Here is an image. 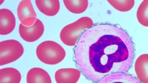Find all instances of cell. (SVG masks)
Segmentation results:
<instances>
[{
  "instance_id": "obj_3",
  "label": "cell",
  "mask_w": 148,
  "mask_h": 83,
  "mask_svg": "<svg viewBox=\"0 0 148 83\" xmlns=\"http://www.w3.org/2000/svg\"><path fill=\"white\" fill-rule=\"evenodd\" d=\"M36 53L41 61L49 65L60 63L66 55L64 49L60 45L50 40L45 41L40 44L36 48Z\"/></svg>"
},
{
  "instance_id": "obj_12",
  "label": "cell",
  "mask_w": 148,
  "mask_h": 83,
  "mask_svg": "<svg viewBox=\"0 0 148 83\" xmlns=\"http://www.w3.org/2000/svg\"><path fill=\"white\" fill-rule=\"evenodd\" d=\"M17 14L21 22L25 19L36 17L32 2L29 0H23L20 2L17 8Z\"/></svg>"
},
{
  "instance_id": "obj_15",
  "label": "cell",
  "mask_w": 148,
  "mask_h": 83,
  "mask_svg": "<svg viewBox=\"0 0 148 83\" xmlns=\"http://www.w3.org/2000/svg\"><path fill=\"white\" fill-rule=\"evenodd\" d=\"M136 17L141 24L148 27V0H143L139 5L137 11Z\"/></svg>"
},
{
  "instance_id": "obj_17",
  "label": "cell",
  "mask_w": 148,
  "mask_h": 83,
  "mask_svg": "<svg viewBox=\"0 0 148 83\" xmlns=\"http://www.w3.org/2000/svg\"><path fill=\"white\" fill-rule=\"evenodd\" d=\"M37 19L35 17H31L26 18L23 20L21 22V24L25 27H30L34 24Z\"/></svg>"
},
{
  "instance_id": "obj_13",
  "label": "cell",
  "mask_w": 148,
  "mask_h": 83,
  "mask_svg": "<svg viewBox=\"0 0 148 83\" xmlns=\"http://www.w3.org/2000/svg\"><path fill=\"white\" fill-rule=\"evenodd\" d=\"M21 75L16 69L7 67L0 70V83H19Z\"/></svg>"
},
{
  "instance_id": "obj_7",
  "label": "cell",
  "mask_w": 148,
  "mask_h": 83,
  "mask_svg": "<svg viewBox=\"0 0 148 83\" xmlns=\"http://www.w3.org/2000/svg\"><path fill=\"white\" fill-rule=\"evenodd\" d=\"M16 25L15 16L12 12L7 9L0 10V34L6 35L14 29Z\"/></svg>"
},
{
  "instance_id": "obj_4",
  "label": "cell",
  "mask_w": 148,
  "mask_h": 83,
  "mask_svg": "<svg viewBox=\"0 0 148 83\" xmlns=\"http://www.w3.org/2000/svg\"><path fill=\"white\" fill-rule=\"evenodd\" d=\"M24 52L21 44L14 39H9L0 43V65L12 62L20 58Z\"/></svg>"
},
{
  "instance_id": "obj_11",
  "label": "cell",
  "mask_w": 148,
  "mask_h": 83,
  "mask_svg": "<svg viewBox=\"0 0 148 83\" xmlns=\"http://www.w3.org/2000/svg\"><path fill=\"white\" fill-rule=\"evenodd\" d=\"M36 5L42 13L49 16L56 15L60 9L59 0H44L35 1Z\"/></svg>"
},
{
  "instance_id": "obj_1",
  "label": "cell",
  "mask_w": 148,
  "mask_h": 83,
  "mask_svg": "<svg viewBox=\"0 0 148 83\" xmlns=\"http://www.w3.org/2000/svg\"><path fill=\"white\" fill-rule=\"evenodd\" d=\"M134 54L133 43L127 33L108 24L95 25L86 30L75 50V61L81 71L97 82L108 75L127 71Z\"/></svg>"
},
{
  "instance_id": "obj_8",
  "label": "cell",
  "mask_w": 148,
  "mask_h": 83,
  "mask_svg": "<svg viewBox=\"0 0 148 83\" xmlns=\"http://www.w3.org/2000/svg\"><path fill=\"white\" fill-rule=\"evenodd\" d=\"M134 68L139 81L141 83H148V54H142L137 58Z\"/></svg>"
},
{
  "instance_id": "obj_5",
  "label": "cell",
  "mask_w": 148,
  "mask_h": 83,
  "mask_svg": "<svg viewBox=\"0 0 148 83\" xmlns=\"http://www.w3.org/2000/svg\"><path fill=\"white\" fill-rule=\"evenodd\" d=\"M19 33L21 38L28 42H32L38 39L43 34L44 27L42 22L37 19L34 24L30 27H26L21 23L19 26Z\"/></svg>"
},
{
  "instance_id": "obj_9",
  "label": "cell",
  "mask_w": 148,
  "mask_h": 83,
  "mask_svg": "<svg viewBox=\"0 0 148 83\" xmlns=\"http://www.w3.org/2000/svg\"><path fill=\"white\" fill-rule=\"evenodd\" d=\"M27 83H52L48 73L39 67H34L28 72L26 76Z\"/></svg>"
},
{
  "instance_id": "obj_14",
  "label": "cell",
  "mask_w": 148,
  "mask_h": 83,
  "mask_svg": "<svg viewBox=\"0 0 148 83\" xmlns=\"http://www.w3.org/2000/svg\"><path fill=\"white\" fill-rule=\"evenodd\" d=\"M63 3L66 8L75 14H81L87 9L88 5V0H64Z\"/></svg>"
},
{
  "instance_id": "obj_18",
  "label": "cell",
  "mask_w": 148,
  "mask_h": 83,
  "mask_svg": "<svg viewBox=\"0 0 148 83\" xmlns=\"http://www.w3.org/2000/svg\"><path fill=\"white\" fill-rule=\"evenodd\" d=\"M4 1L3 0H0V4H1V3H3V2Z\"/></svg>"
},
{
  "instance_id": "obj_16",
  "label": "cell",
  "mask_w": 148,
  "mask_h": 83,
  "mask_svg": "<svg viewBox=\"0 0 148 83\" xmlns=\"http://www.w3.org/2000/svg\"><path fill=\"white\" fill-rule=\"evenodd\" d=\"M107 1L115 9L121 12L130 10L135 4V1L132 0H110Z\"/></svg>"
},
{
  "instance_id": "obj_2",
  "label": "cell",
  "mask_w": 148,
  "mask_h": 83,
  "mask_svg": "<svg viewBox=\"0 0 148 83\" xmlns=\"http://www.w3.org/2000/svg\"><path fill=\"white\" fill-rule=\"evenodd\" d=\"M93 24V21L90 17L84 16L80 18L63 28L60 32V39L64 44L73 46L82 33L92 27Z\"/></svg>"
},
{
  "instance_id": "obj_6",
  "label": "cell",
  "mask_w": 148,
  "mask_h": 83,
  "mask_svg": "<svg viewBox=\"0 0 148 83\" xmlns=\"http://www.w3.org/2000/svg\"><path fill=\"white\" fill-rule=\"evenodd\" d=\"M81 75V72L77 69L63 68L56 72L55 78L57 83H77Z\"/></svg>"
},
{
  "instance_id": "obj_10",
  "label": "cell",
  "mask_w": 148,
  "mask_h": 83,
  "mask_svg": "<svg viewBox=\"0 0 148 83\" xmlns=\"http://www.w3.org/2000/svg\"><path fill=\"white\" fill-rule=\"evenodd\" d=\"M97 83H141L134 76L125 73L112 74L104 77Z\"/></svg>"
}]
</instances>
